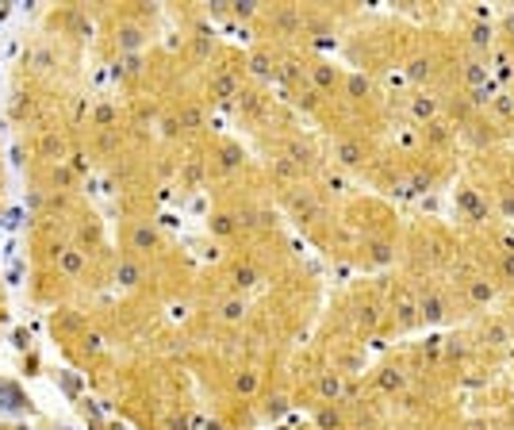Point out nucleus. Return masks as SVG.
<instances>
[{
	"label": "nucleus",
	"mask_w": 514,
	"mask_h": 430,
	"mask_svg": "<svg viewBox=\"0 0 514 430\" xmlns=\"http://www.w3.org/2000/svg\"><path fill=\"white\" fill-rule=\"evenodd\" d=\"M411 116H415V119H423V127H426L430 119H438V100H430V96H418L415 104H411Z\"/></svg>",
	"instance_id": "9b49d317"
},
{
	"label": "nucleus",
	"mask_w": 514,
	"mask_h": 430,
	"mask_svg": "<svg viewBox=\"0 0 514 430\" xmlns=\"http://www.w3.org/2000/svg\"><path fill=\"white\" fill-rule=\"evenodd\" d=\"M257 384H261V381H257V372H254V369H242L238 377H234V388H238L242 396H254Z\"/></svg>",
	"instance_id": "6ab92c4d"
},
{
	"label": "nucleus",
	"mask_w": 514,
	"mask_h": 430,
	"mask_svg": "<svg viewBox=\"0 0 514 430\" xmlns=\"http://www.w3.org/2000/svg\"><path fill=\"white\" fill-rule=\"evenodd\" d=\"M249 74L261 77V81H265V77H273V74H276V69H273V58H269V54H254V58H249Z\"/></svg>",
	"instance_id": "a211bd4d"
},
{
	"label": "nucleus",
	"mask_w": 514,
	"mask_h": 430,
	"mask_svg": "<svg viewBox=\"0 0 514 430\" xmlns=\"http://www.w3.org/2000/svg\"><path fill=\"white\" fill-rule=\"evenodd\" d=\"M131 242H134L139 250H154V246H158V234L150 231V227H134V231H131Z\"/></svg>",
	"instance_id": "aec40b11"
},
{
	"label": "nucleus",
	"mask_w": 514,
	"mask_h": 430,
	"mask_svg": "<svg viewBox=\"0 0 514 430\" xmlns=\"http://www.w3.org/2000/svg\"><path fill=\"white\" fill-rule=\"evenodd\" d=\"M254 4H234V16H242V19H249V16H254Z\"/></svg>",
	"instance_id": "f704fd0d"
},
{
	"label": "nucleus",
	"mask_w": 514,
	"mask_h": 430,
	"mask_svg": "<svg viewBox=\"0 0 514 430\" xmlns=\"http://www.w3.org/2000/svg\"><path fill=\"white\" fill-rule=\"evenodd\" d=\"M468 300L472 304H491L495 300V284L488 277H468Z\"/></svg>",
	"instance_id": "39448f33"
},
{
	"label": "nucleus",
	"mask_w": 514,
	"mask_h": 430,
	"mask_svg": "<svg viewBox=\"0 0 514 430\" xmlns=\"http://www.w3.org/2000/svg\"><path fill=\"white\" fill-rule=\"evenodd\" d=\"M495 277H499L503 284H514V250H503V254H499Z\"/></svg>",
	"instance_id": "2eb2a0df"
},
{
	"label": "nucleus",
	"mask_w": 514,
	"mask_h": 430,
	"mask_svg": "<svg viewBox=\"0 0 514 430\" xmlns=\"http://www.w3.org/2000/svg\"><path fill=\"white\" fill-rule=\"evenodd\" d=\"M499 207H503V219H514V189L499 192Z\"/></svg>",
	"instance_id": "cd10ccee"
},
{
	"label": "nucleus",
	"mask_w": 514,
	"mask_h": 430,
	"mask_svg": "<svg viewBox=\"0 0 514 430\" xmlns=\"http://www.w3.org/2000/svg\"><path fill=\"white\" fill-rule=\"evenodd\" d=\"M491 112H495V116H503V119H511L514 116V96H511V92L495 96V100H491Z\"/></svg>",
	"instance_id": "5701e85b"
},
{
	"label": "nucleus",
	"mask_w": 514,
	"mask_h": 430,
	"mask_svg": "<svg viewBox=\"0 0 514 430\" xmlns=\"http://www.w3.org/2000/svg\"><path fill=\"white\" fill-rule=\"evenodd\" d=\"M223 169H234L238 166V150H223V162H219Z\"/></svg>",
	"instance_id": "473e14b6"
},
{
	"label": "nucleus",
	"mask_w": 514,
	"mask_h": 430,
	"mask_svg": "<svg viewBox=\"0 0 514 430\" xmlns=\"http://www.w3.org/2000/svg\"><path fill=\"white\" fill-rule=\"evenodd\" d=\"M257 281H261V277H257L254 265H238V269H234V284H238V289H254Z\"/></svg>",
	"instance_id": "412c9836"
},
{
	"label": "nucleus",
	"mask_w": 514,
	"mask_h": 430,
	"mask_svg": "<svg viewBox=\"0 0 514 430\" xmlns=\"http://www.w3.org/2000/svg\"><path fill=\"white\" fill-rule=\"evenodd\" d=\"M334 154H338V166H346V169H357L365 162V146H361V142H349V139H342L338 146H334Z\"/></svg>",
	"instance_id": "7ed1b4c3"
},
{
	"label": "nucleus",
	"mask_w": 514,
	"mask_h": 430,
	"mask_svg": "<svg viewBox=\"0 0 514 430\" xmlns=\"http://www.w3.org/2000/svg\"><path fill=\"white\" fill-rule=\"evenodd\" d=\"M211 231L215 234H234L238 231V219H234V215H215V219H211Z\"/></svg>",
	"instance_id": "393cba45"
},
{
	"label": "nucleus",
	"mask_w": 514,
	"mask_h": 430,
	"mask_svg": "<svg viewBox=\"0 0 514 430\" xmlns=\"http://www.w3.org/2000/svg\"><path fill=\"white\" fill-rule=\"evenodd\" d=\"M119 46H123V50H139L142 46V31H139V27H123V31H119Z\"/></svg>",
	"instance_id": "b1692460"
},
{
	"label": "nucleus",
	"mask_w": 514,
	"mask_h": 430,
	"mask_svg": "<svg viewBox=\"0 0 514 430\" xmlns=\"http://www.w3.org/2000/svg\"><path fill=\"white\" fill-rule=\"evenodd\" d=\"M315 422H319L323 430H342V415H338V407H334V404H319Z\"/></svg>",
	"instance_id": "f8f14e48"
},
{
	"label": "nucleus",
	"mask_w": 514,
	"mask_h": 430,
	"mask_svg": "<svg viewBox=\"0 0 514 430\" xmlns=\"http://www.w3.org/2000/svg\"><path fill=\"white\" fill-rule=\"evenodd\" d=\"M373 384H376L380 392H399V388L407 384V377H403L399 369H391V365H384V369L373 377Z\"/></svg>",
	"instance_id": "423d86ee"
},
{
	"label": "nucleus",
	"mask_w": 514,
	"mask_h": 430,
	"mask_svg": "<svg viewBox=\"0 0 514 430\" xmlns=\"http://www.w3.org/2000/svg\"><path fill=\"white\" fill-rule=\"evenodd\" d=\"M119 284H139L142 281V265H134V261H123L119 265Z\"/></svg>",
	"instance_id": "4be33fe9"
},
{
	"label": "nucleus",
	"mask_w": 514,
	"mask_h": 430,
	"mask_svg": "<svg viewBox=\"0 0 514 430\" xmlns=\"http://www.w3.org/2000/svg\"><path fill=\"white\" fill-rule=\"evenodd\" d=\"M219 315H223L227 322H242V319H246V300H223Z\"/></svg>",
	"instance_id": "f3484780"
},
{
	"label": "nucleus",
	"mask_w": 514,
	"mask_h": 430,
	"mask_svg": "<svg viewBox=\"0 0 514 430\" xmlns=\"http://www.w3.org/2000/svg\"><path fill=\"white\" fill-rule=\"evenodd\" d=\"M484 342H488V346H503V342H506V331H503V322H491L488 331H484Z\"/></svg>",
	"instance_id": "a878e982"
},
{
	"label": "nucleus",
	"mask_w": 514,
	"mask_h": 430,
	"mask_svg": "<svg viewBox=\"0 0 514 430\" xmlns=\"http://www.w3.org/2000/svg\"><path fill=\"white\" fill-rule=\"evenodd\" d=\"M396 319H399V327H411V322L418 319V300H396Z\"/></svg>",
	"instance_id": "ddd939ff"
},
{
	"label": "nucleus",
	"mask_w": 514,
	"mask_h": 430,
	"mask_svg": "<svg viewBox=\"0 0 514 430\" xmlns=\"http://www.w3.org/2000/svg\"><path fill=\"white\" fill-rule=\"evenodd\" d=\"M457 204H461V212H465V215H472V223H488V219H491L488 196H480L476 189H461V192H457Z\"/></svg>",
	"instance_id": "f257e3e1"
},
{
	"label": "nucleus",
	"mask_w": 514,
	"mask_h": 430,
	"mask_svg": "<svg viewBox=\"0 0 514 430\" xmlns=\"http://www.w3.org/2000/svg\"><path fill=\"white\" fill-rule=\"evenodd\" d=\"M407 77H411V85H426L434 77V58L430 54H415L407 62Z\"/></svg>",
	"instance_id": "20e7f679"
},
{
	"label": "nucleus",
	"mask_w": 514,
	"mask_h": 430,
	"mask_svg": "<svg viewBox=\"0 0 514 430\" xmlns=\"http://www.w3.org/2000/svg\"><path fill=\"white\" fill-rule=\"evenodd\" d=\"M161 131H166L169 139H177V135H181V119H173V116H169L166 123H161Z\"/></svg>",
	"instance_id": "2f4dec72"
},
{
	"label": "nucleus",
	"mask_w": 514,
	"mask_h": 430,
	"mask_svg": "<svg viewBox=\"0 0 514 430\" xmlns=\"http://www.w3.org/2000/svg\"><path fill=\"white\" fill-rule=\"evenodd\" d=\"M461 77H465V85H468V89H476V92H480V85H484V77H488V74H484V66L472 58V62H465Z\"/></svg>",
	"instance_id": "dca6fc26"
},
{
	"label": "nucleus",
	"mask_w": 514,
	"mask_h": 430,
	"mask_svg": "<svg viewBox=\"0 0 514 430\" xmlns=\"http://www.w3.org/2000/svg\"><path fill=\"white\" fill-rule=\"evenodd\" d=\"M62 150H66V142H62L58 135H50V139L42 142V154H50V157H62Z\"/></svg>",
	"instance_id": "c85d7f7f"
},
{
	"label": "nucleus",
	"mask_w": 514,
	"mask_h": 430,
	"mask_svg": "<svg viewBox=\"0 0 514 430\" xmlns=\"http://www.w3.org/2000/svg\"><path fill=\"white\" fill-rule=\"evenodd\" d=\"M311 85H319V89H334V85H338V74H334V66L319 62V66L311 69Z\"/></svg>",
	"instance_id": "4468645a"
},
{
	"label": "nucleus",
	"mask_w": 514,
	"mask_h": 430,
	"mask_svg": "<svg viewBox=\"0 0 514 430\" xmlns=\"http://www.w3.org/2000/svg\"><path fill=\"white\" fill-rule=\"evenodd\" d=\"M338 396H342L338 372H326V377H319V399H323V404H334Z\"/></svg>",
	"instance_id": "1a4fd4ad"
},
{
	"label": "nucleus",
	"mask_w": 514,
	"mask_h": 430,
	"mask_svg": "<svg viewBox=\"0 0 514 430\" xmlns=\"http://www.w3.org/2000/svg\"><path fill=\"white\" fill-rule=\"evenodd\" d=\"M58 265H62V273H66V277H77L85 269V254H81V250H62Z\"/></svg>",
	"instance_id": "9d476101"
},
{
	"label": "nucleus",
	"mask_w": 514,
	"mask_h": 430,
	"mask_svg": "<svg viewBox=\"0 0 514 430\" xmlns=\"http://www.w3.org/2000/svg\"><path fill=\"white\" fill-rule=\"evenodd\" d=\"M54 184H58V189H69V184H73V173H69V169H54Z\"/></svg>",
	"instance_id": "7c9ffc66"
},
{
	"label": "nucleus",
	"mask_w": 514,
	"mask_h": 430,
	"mask_svg": "<svg viewBox=\"0 0 514 430\" xmlns=\"http://www.w3.org/2000/svg\"><path fill=\"white\" fill-rule=\"evenodd\" d=\"M349 89L357 92V100H365V96H369V81H365V77H353V81H349Z\"/></svg>",
	"instance_id": "c756f323"
},
{
	"label": "nucleus",
	"mask_w": 514,
	"mask_h": 430,
	"mask_svg": "<svg viewBox=\"0 0 514 430\" xmlns=\"http://www.w3.org/2000/svg\"><path fill=\"white\" fill-rule=\"evenodd\" d=\"M426 139H430V146H449V139H453V123L449 119H430L426 123Z\"/></svg>",
	"instance_id": "0eeeda50"
},
{
	"label": "nucleus",
	"mask_w": 514,
	"mask_h": 430,
	"mask_svg": "<svg viewBox=\"0 0 514 430\" xmlns=\"http://www.w3.org/2000/svg\"><path fill=\"white\" fill-rule=\"evenodd\" d=\"M234 89H238V85H234V77H231V74L215 81V96H219V100H231V96H234Z\"/></svg>",
	"instance_id": "bb28decb"
},
{
	"label": "nucleus",
	"mask_w": 514,
	"mask_h": 430,
	"mask_svg": "<svg viewBox=\"0 0 514 430\" xmlns=\"http://www.w3.org/2000/svg\"><path fill=\"white\" fill-rule=\"evenodd\" d=\"M499 31H503V39H511V42H514V16H506V19H503V27H499Z\"/></svg>",
	"instance_id": "72a5a7b5"
},
{
	"label": "nucleus",
	"mask_w": 514,
	"mask_h": 430,
	"mask_svg": "<svg viewBox=\"0 0 514 430\" xmlns=\"http://www.w3.org/2000/svg\"><path fill=\"white\" fill-rule=\"evenodd\" d=\"M468 42H472V50H488L491 42H495V27L491 24H472L468 27Z\"/></svg>",
	"instance_id": "6e6552de"
},
{
	"label": "nucleus",
	"mask_w": 514,
	"mask_h": 430,
	"mask_svg": "<svg viewBox=\"0 0 514 430\" xmlns=\"http://www.w3.org/2000/svg\"><path fill=\"white\" fill-rule=\"evenodd\" d=\"M449 315V300L441 296V292H426L423 300H418V319L426 322H441Z\"/></svg>",
	"instance_id": "f03ea898"
}]
</instances>
